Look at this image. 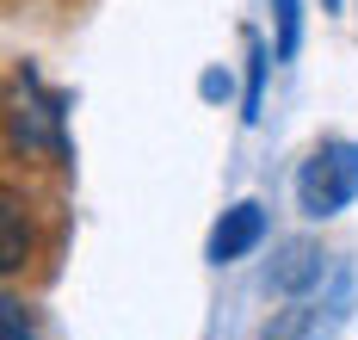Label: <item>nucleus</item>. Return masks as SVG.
Instances as JSON below:
<instances>
[{"instance_id":"1","label":"nucleus","mask_w":358,"mask_h":340,"mask_svg":"<svg viewBox=\"0 0 358 340\" xmlns=\"http://www.w3.org/2000/svg\"><path fill=\"white\" fill-rule=\"evenodd\" d=\"M13 149L25 155H50V161H69V118H62V93H50L37 69H19V93H13Z\"/></svg>"},{"instance_id":"2","label":"nucleus","mask_w":358,"mask_h":340,"mask_svg":"<svg viewBox=\"0 0 358 340\" xmlns=\"http://www.w3.org/2000/svg\"><path fill=\"white\" fill-rule=\"evenodd\" d=\"M352 198H358V143H322L296 173L303 217H340Z\"/></svg>"},{"instance_id":"3","label":"nucleus","mask_w":358,"mask_h":340,"mask_svg":"<svg viewBox=\"0 0 358 340\" xmlns=\"http://www.w3.org/2000/svg\"><path fill=\"white\" fill-rule=\"evenodd\" d=\"M346 303H352V285H346V278H334L327 297H322V285H315V291L290 297L285 309L266 322L259 340H334L340 328H346Z\"/></svg>"},{"instance_id":"4","label":"nucleus","mask_w":358,"mask_h":340,"mask_svg":"<svg viewBox=\"0 0 358 340\" xmlns=\"http://www.w3.org/2000/svg\"><path fill=\"white\" fill-rule=\"evenodd\" d=\"M259 235H266V211H259L253 198L229 204V211H222V223L210 229V260H216V266L241 260V254H253V248H259Z\"/></svg>"},{"instance_id":"5","label":"nucleus","mask_w":358,"mask_h":340,"mask_svg":"<svg viewBox=\"0 0 358 340\" xmlns=\"http://www.w3.org/2000/svg\"><path fill=\"white\" fill-rule=\"evenodd\" d=\"M327 278V254L322 248H309V241H290L285 260L272 266V291H285V297H303V291H315Z\"/></svg>"},{"instance_id":"6","label":"nucleus","mask_w":358,"mask_h":340,"mask_svg":"<svg viewBox=\"0 0 358 340\" xmlns=\"http://www.w3.org/2000/svg\"><path fill=\"white\" fill-rule=\"evenodd\" d=\"M31 254V223H25V204L6 192V211H0V272H19Z\"/></svg>"},{"instance_id":"7","label":"nucleus","mask_w":358,"mask_h":340,"mask_svg":"<svg viewBox=\"0 0 358 340\" xmlns=\"http://www.w3.org/2000/svg\"><path fill=\"white\" fill-rule=\"evenodd\" d=\"M266 62H278V56H266V43L248 38V124H259V93H266Z\"/></svg>"},{"instance_id":"8","label":"nucleus","mask_w":358,"mask_h":340,"mask_svg":"<svg viewBox=\"0 0 358 340\" xmlns=\"http://www.w3.org/2000/svg\"><path fill=\"white\" fill-rule=\"evenodd\" d=\"M296 43H303V13H296V0H278V43H272V56L290 62Z\"/></svg>"},{"instance_id":"9","label":"nucleus","mask_w":358,"mask_h":340,"mask_svg":"<svg viewBox=\"0 0 358 340\" xmlns=\"http://www.w3.org/2000/svg\"><path fill=\"white\" fill-rule=\"evenodd\" d=\"M0 340H37V328H31V316H25V303H19V297L0 303Z\"/></svg>"},{"instance_id":"10","label":"nucleus","mask_w":358,"mask_h":340,"mask_svg":"<svg viewBox=\"0 0 358 340\" xmlns=\"http://www.w3.org/2000/svg\"><path fill=\"white\" fill-rule=\"evenodd\" d=\"M322 6H327V13H340V0H322Z\"/></svg>"}]
</instances>
